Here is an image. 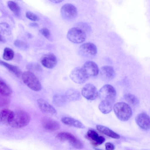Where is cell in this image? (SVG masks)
<instances>
[{
  "label": "cell",
  "instance_id": "cell-25",
  "mask_svg": "<svg viewBox=\"0 0 150 150\" xmlns=\"http://www.w3.org/2000/svg\"><path fill=\"white\" fill-rule=\"evenodd\" d=\"M124 97L125 100L131 105L135 106L139 103L138 98L133 94L127 93L125 95Z\"/></svg>",
  "mask_w": 150,
  "mask_h": 150
},
{
  "label": "cell",
  "instance_id": "cell-18",
  "mask_svg": "<svg viewBox=\"0 0 150 150\" xmlns=\"http://www.w3.org/2000/svg\"><path fill=\"white\" fill-rule=\"evenodd\" d=\"M14 112L7 109H4L0 112V122L2 123L8 125L13 117Z\"/></svg>",
  "mask_w": 150,
  "mask_h": 150
},
{
  "label": "cell",
  "instance_id": "cell-8",
  "mask_svg": "<svg viewBox=\"0 0 150 150\" xmlns=\"http://www.w3.org/2000/svg\"><path fill=\"white\" fill-rule=\"evenodd\" d=\"M78 52L81 56L87 58L93 57L96 55L97 49L93 43L88 42L82 44L79 47Z\"/></svg>",
  "mask_w": 150,
  "mask_h": 150
},
{
  "label": "cell",
  "instance_id": "cell-27",
  "mask_svg": "<svg viewBox=\"0 0 150 150\" xmlns=\"http://www.w3.org/2000/svg\"><path fill=\"white\" fill-rule=\"evenodd\" d=\"M79 28L86 33L90 30L91 28L90 26L87 23L83 22H80L77 24V26Z\"/></svg>",
  "mask_w": 150,
  "mask_h": 150
},
{
  "label": "cell",
  "instance_id": "cell-10",
  "mask_svg": "<svg viewBox=\"0 0 150 150\" xmlns=\"http://www.w3.org/2000/svg\"><path fill=\"white\" fill-rule=\"evenodd\" d=\"M82 94L86 99L93 100L98 96V93L96 87L90 83L85 85L82 89Z\"/></svg>",
  "mask_w": 150,
  "mask_h": 150
},
{
  "label": "cell",
  "instance_id": "cell-21",
  "mask_svg": "<svg viewBox=\"0 0 150 150\" xmlns=\"http://www.w3.org/2000/svg\"><path fill=\"white\" fill-rule=\"evenodd\" d=\"M0 93L1 95L5 97L9 96L12 93L11 88L1 79L0 80Z\"/></svg>",
  "mask_w": 150,
  "mask_h": 150
},
{
  "label": "cell",
  "instance_id": "cell-6",
  "mask_svg": "<svg viewBox=\"0 0 150 150\" xmlns=\"http://www.w3.org/2000/svg\"><path fill=\"white\" fill-rule=\"evenodd\" d=\"M56 137L61 142H68L75 148L81 149L83 147V144L81 141L70 133L60 132L57 134Z\"/></svg>",
  "mask_w": 150,
  "mask_h": 150
},
{
  "label": "cell",
  "instance_id": "cell-14",
  "mask_svg": "<svg viewBox=\"0 0 150 150\" xmlns=\"http://www.w3.org/2000/svg\"><path fill=\"white\" fill-rule=\"evenodd\" d=\"M100 77L105 81L111 80L115 76V72L113 67L109 65L102 66L99 70Z\"/></svg>",
  "mask_w": 150,
  "mask_h": 150
},
{
  "label": "cell",
  "instance_id": "cell-34",
  "mask_svg": "<svg viewBox=\"0 0 150 150\" xmlns=\"http://www.w3.org/2000/svg\"><path fill=\"white\" fill-rule=\"evenodd\" d=\"M30 25L32 26L37 27L38 25L36 23H31L30 24Z\"/></svg>",
  "mask_w": 150,
  "mask_h": 150
},
{
  "label": "cell",
  "instance_id": "cell-5",
  "mask_svg": "<svg viewBox=\"0 0 150 150\" xmlns=\"http://www.w3.org/2000/svg\"><path fill=\"white\" fill-rule=\"evenodd\" d=\"M67 37L71 42L75 43H80L84 42L87 38L86 33L77 27L70 28L68 31Z\"/></svg>",
  "mask_w": 150,
  "mask_h": 150
},
{
  "label": "cell",
  "instance_id": "cell-22",
  "mask_svg": "<svg viewBox=\"0 0 150 150\" xmlns=\"http://www.w3.org/2000/svg\"><path fill=\"white\" fill-rule=\"evenodd\" d=\"M0 64L13 73L17 77H19L21 76V71L18 67L1 60L0 61Z\"/></svg>",
  "mask_w": 150,
  "mask_h": 150
},
{
  "label": "cell",
  "instance_id": "cell-23",
  "mask_svg": "<svg viewBox=\"0 0 150 150\" xmlns=\"http://www.w3.org/2000/svg\"><path fill=\"white\" fill-rule=\"evenodd\" d=\"M7 5L9 9L15 16H19L21 9L17 3L13 1H9L7 2Z\"/></svg>",
  "mask_w": 150,
  "mask_h": 150
},
{
  "label": "cell",
  "instance_id": "cell-3",
  "mask_svg": "<svg viewBox=\"0 0 150 150\" xmlns=\"http://www.w3.org/2000/svg\"><path fill=\"white\" fill-rule=\"evenodd\" d=\"M113 110L117 117L122 121L128 120L132 115L131 107L124 102H119L115 104L113 107Z\"/></svg>",
  "mask_w": 150,
  "mask_h": 150
},
{
  "label": "cell",
  "instance_id": "cell-33",
  "mask_svg": "<svg viewBox=\"0 0 150 150\" xmlns=\"http://www.w3.org/2000/svg\"><path fill=\"white\" fill-rule=\"evenodd\" d=\"M50 1L54 3H59L61 2L64 0H49Z\"/></svg>",
  "mask_w": 150,
  "mask_h": 150
},
{
  "label": "cell",
  "instance_id": "cell-11",
  "mask_svg": "<svg viewBox=\"0 0 150 150\" xmlns=\"http://www.w3.org/2000/svg\"><path fill=\"white\" fill-rule=\"evenodd\" d=\"M85 137L94 146H97L100 145L105 140L104 137L99 135L96 131L92 129L88 130Z\"/></svg>",
  "mask_w": 150,
  "mask_h": 150
},
{
  "label": "cell",
  "instance_id": "cell-9",
  "mask_svg": "<svg viewBox=\"0 0 150 150\" xmlns=\"http://www.w3.org/2000/svg\"><path fill=\"white\" fill-rule=\"evenodd\" d=\"M69 76L75 83L82 84L85 83L89 78L82 67H76L71 71Z\"/></svg>",
  "mask_w": 150,
  "mask_h": 150
},
{
  "label": "cell",
  "instance_id": "cell-4",
  "mask_svg": "<svg viewBox=\"0 0 150 150\" xmlns=\"http://www.w3.org/2000/svg\"><path fill=\"white\" fill-rule=\"evenodd\" d=\"M22 78L24 83L32 90L38 91L41 89L42 86L39 80L33 72L30 71H25L22 74Z\"/></svg>",
  "mask_w": 150,
  "mask_h": 150
},
{
  "label": "cell",
  "instance_id": "cell-13",
  "mask_svg": "<svg viewBox=\"0 0 150 150\" xmlns=\"http://www.w3.org/2000/svg\"><path fill=\"white\" fill-rule=\"evenodd\" d=\"M135 120L137 125L142 129L148 130L150 129V117L147 114L140 113L137 116Z\"/></svg>",
  "mask_w": 150,
  "mask_h": 150
},
{
  "label": "cell",
  "instance_id": "cell-32",
  "mask_svg": "<svg viewBox=\"0 0 150 150\" xmlns=\"http://www.w3.org/2000/svg\"><path fill=\"white\" fill-rule=\"evenodd\" d=\"M8 103V100L6 98H2V99L1 98L0 105L1 106H4L7 104Z\"/></svg>",
  "mask_w": 150,
  "mask_h": 150
},
{
  "label": "cell",
  "instance_id": "cell-1",
  "mask_svg": "<svg viewBox=\"0 0 150 150\" xmlns=\"http://www.w3.org/2000/svg\"><path fill=\"white\" fill-rule=\"evenodd\" d=\"M98 95L101 100L98 108L103 113L108 114L112 110L115 101L116 92L115 88L110 84H105L100 89Z\"/></svg>",
  "mask_w": 150,
  "mask_h": 150
},
{
  "label": "cell",
  "instance_id": "cell-17",
  "mask_svg": "<svg viewBox=\"0 0 150 150\" xmlns=\"http://www.w3.org/2000/svg\"><path fill=\"white\" fill-rule=\"evenodd\" d=\"M38 106L43 112L50 115H54L56 113L54 108L46 100L42 98L37 100Z\"/></svg>",
  "mask_w": 150,
  "mask_h": 150
},
{
  "label": "cell",
  "instance_id": "cell-12",
  "mask_svg": "<svg viewBox=\"0 0 150 150\" xmlns=\"http://www.w3.org/2000/svg\"><path fill=\"white\" fill-rule=\"evenodd\" d=\"M82 67L89 77L96 76L99 73V69L97 64L92 61H86Z\"/></svg>",
  "mask_w": 150,
  "mask_h": 150
},
{
  "label": "cell",
  "instance_id": "cell-30",
  "mask_svg": "<svg viewBox=\"0 0 150 150\" xmlns=\"http://www.w3.org/2000/svg\"><path fill=\"white\" fill-rule=\"evenodd\" d=\"M41 34L47 39H49L51 36L49 30L47 28H43L40 30Z\"/></svg>",
  "mask_w": 150,
  "mask_h": 150
},
{
  "label": "cell",
  "instance_id": "cell-20",
  "mask_svg": "<svg viewBox=\"0 0 150 150\" xmlns=\"http://www.w3.org/2000/svg\"><path fill=\"white\" fill-rule=\"evenodd\" d=\"M96 127L97 130L103 134L115 139H119L120 135L108 128L100 125H98Z\"/></svg>",
  "mask_w": 150,
  "mask_h": 150
},
{
  "label": "cell",
  "instance_id": "cell-16",
  "mask_svg": "<svg viewBox=\"0 0 150 150\" xmlns=\"http://www.w3.org/2000/svg\"><path fill=\"white\" fill-rule=\"evenodd\" d=\"M41 63L45 67L48 69H52L57 64V58L54 54L49 53L42 57Z\"/></svg>",
  "mask_w": 150,
  "mask_h": 150
},
{
  "label": "cell",
  "instance_id": "cell-26",
  "mask_svg": "<svg viewBox=\"0 0 150 150\" xmlns=\"http://www.w3.org/2000/svg\"><path fill=\"white\" fill-rule=\"evenodd\" d=\"M14 56V52L12 50L8 47L4 49L3 55L4 59L6 61H9L13 58Z\"/></svg>",
  "mask_w": 150,
  "mask_h": 150
},
{
  "label": "cell",
  "instance_id": "cell-15",
  "mask_svg": "<svg viewBox=\"0 0 150 150\" xmlns=\"http://www.w3.org/2000/svg\"><path fill=\"white\" fill-rule=\"evenodd\" d=\"M42 123L43 127L49 130H56L60 127V124L57 121L48 117L43 118Z\"/></svg>",
  "mask_w": 150,
  "mask_h": 150
},
{
  "label": "cell",
  "instance_id": "cell-2",
  "mask_svg": "<svg viewBox=\"0 0 150 150\" xmlns=\"http://www.w3.org/2000/svg\"><path fill=\"white\" fill-rule=\"evenodd\" d=\"M30 120L29 114L22 110H18L14 112L12 120L9 125L14 128H20L26 126Z\"/></svg>",
  "mask_w": 150,
  "mask_h": 150
},
{
  "label": "cell",
  "instance_id": "cell-24",
  "mask_svg": "<svg viewBox=\"0 0 150 150\" xmlns=\"http://www.w3.org/2000/svg\"><path fill=\"white\" fill-rule=\"evenodd\" d=\"M66 97L71 100H76L80 98L79 93L77 90L71 89L69 90L66 94Z\"/></svg>",
  "mask_w": 150,
  "mask_h": 150
},
{
  "label": "cell",
  "instance_id": "cell-28",
  "mask_svg": "<svg viewBox=\"0 0 150 150\" xmlns=\"http://www.w3.org/2000/svg\"><path fill=\"white\" fill-rule=\"evenodd\" d=\"M14 45L16 47L22 49L26 48L28 46L26 43L19 40L15 41L14 42Z\"/></svg>",
  "mask_w": 150,
  "mask_h": 150
},
{
  "label": "cell",
  "instance_id": "cell-31",
  "mask_svg": "<svg viewBox=\"0 0 150 150\" xmlns=\"http://www.w3.org/2000/svg\"><path fill=\"white\" fill-rule=\"evenodd\" d=\"M105 146L106 150H112L114 149L115 148L114 145L109 142L106 143L105 144Z\"/></svg>",
  "mask_w": 150,
  "mask_h": 150
},
{
  "label": "cell",
  "instance_id": "cell-19",
  "mask_svg": "<svg viewBox=\"0 0 150 150\" xmlns=\"http://www.w3.org/2000/svg\"><path fill=\"white\" fill-rule=\"evenodd\" d=\"M61 121L63 123L69 126L82 129L85 127L81 122L72 117H63L62 118Z\"/></svg>",
  "mask_w": 150,
  "mask_h": 150
},
{
  "label": "cell",
  "instance_id": "cell-7",
  "mask_svg": "<svg viewBox=\"0 0 150 150\" xmlns=\"http://www.w3.org/2000/svg\"><path fill=\"white\" fill-rule=\"evenodd\" d=\"M60 13L62 18L67 20H74L78 16L76 7L73 4L70 3L63 5L61 8Z\"/></svg>",
  "mask_w": 150,
  "mask_h": 150
},
{
  "label": "cell",
  "instance_id": "cell-29",
  "mask_svg": "<svg viewBox=\"0 0 150 150\" xmlns=\"http://www.w3.org/2000/svg\"><path fill=\"white\" fill-rule=\"evenodd\" d=\"M26 16L28 19L34 21L38 20V16L35 14L30 11H28L26 13Z\"/></svg>",
  "mask_w": 150,
  "mask_h": 150
}]
</instances>
